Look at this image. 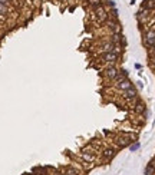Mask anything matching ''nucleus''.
Segmentation results:
<instances>
[{
    "instance_id": "nucleus-11",
    "label": "nucleus",
    "mask_w": 155,
    "mask_h": 175,
    "mask_svg": "<svg viewBox=\"0 0 155 175\" xmlns=\"http://www.w3.org/2000/svg\"><path fill=\"white\" fill-rule=\"evenodd\" d=\"M9 13H10V7L6 6V5H2V3H0V17L7 16Z\"/></svg>"
},
{
    "instance_id": "nucleus-21",
    "label": "nucleus",
    "mask_w": 155,
    "mask_h": 175,
    "mask_svg": "<svg viewBox=\"0 0 155 175\" xmlns=\"http://www.w3.org/2000/svg\"><path fill=\"white\" fill-rule=\"evenodd\" d=\"M135 69H142V65H139V63H135Z\"/></svg>"
},
{
    "instance_id": "nucleus-15",
    "label": "nucleus",
    "mask_w": 155,
    "mask_h": 175,
    "mask_svg": "<svg viewBox=\"0 0 155 175\" xmlns=\"http://www.w3.org/2000/svg\"><path fill=\"white\" fill-rule=\"evenodd\" d=\"M65 175H78V171L75 168H66Z\"/></svg>"
},
{
    "instance_id": "nucleus-1",
    "label": "nucleus",
    "mask_w": 155,
    "mask_h": 175,
    "mask_svg": "<svg viewBox=\"0 0 155 175\" xmlns=\"http://www.w3.org/2000/svg\"><path fill=\"white\" fill-rule=\"evenodd\" d=\"M92 14H93V17H95L99 23H105L106 20L109 19V13L106 12V9L103 6L93 7V9H92Z\"/></svg>"
},
{
    "instance_id": "nucleus-10",
    "label": "nucleus",
    "mask_w": 155,
    "mask_h": 175,
    "mask_svg": "<svg viewBox=\"0 0 155 175\" xmlns=\"http://www.w3.org/2000/svg\"><path fill=\"white\" fill-rule=\"evenodd\" d=\"M144 174H145V175H155V165H154V164H151V162H149L148 165L145 167Z\"/></svg>"
},
{
    "instance_id": "nucleus-13",
    "label": "nucleus",
    "mask_w": 155,
    "mask_h": 175,
    "mask_svg": "<svg viewBox=\"0 0 155 175\" xmlns=\"http://www.w3.org/2000/svg\"><path fill=\"white\" fill-rule=\"evenodd\" d=\"M81 155H82V158H84L85 161H88V162H92L93 159H95V156H93V152H89V154H88V152H82Z\"/></svg>"
},
{
    "instance_id": "nucleus-17",
    "label": "nucleus",
    "mask_w": 155,
    "mask_h": 175,
    "mask_svg": "<svg viewBox=\"0 0 155 175\" xmlns=\"http://www.w3.org/2000/svg\"><path fill=\"white\" fill-rule=\"evenodd\" d=\"M0 3H2V5H6V6H10V5H12L9 0H0Z\"/></svg>"
},
{
    "instance_id": "nucleus-8",
    "label": "nucleus",
    "mask_w": 155,
    "mask_h": 175,
    "mask_svg": "<svg viewBox=\"0 0 155 175\" xmlns=\"http://www.w3.org/2000/svg\"><path fill=\"white\" fill-rule=\"evenodd\" d=\"M134 86V83L129 80V78L128 79H125V80H122V82H119V83H116L115 85V88L116 89H119L121 92H125L126 89H129V88H132Z\"/></svg>"
},
{
    "instance_id": "nucleus-7",
    "label": "nucleus",
    "mask_w": 155,
    "mask_h": 175,
    "mask_svg": "<svg viewBox=\"0 0 155 175\" xmlns=\"http://www.w3.org/2000/svg\"><path fill=\"white\" fill-rule=\"evenodd\" d=\"M136 113L139 115H144V116H148V112H147V105L142 102L141 99H136L135 101V108H134Z\"/></svg>"
},
{
    "instance_id": "nucleus-9",
    "label": "nucleus",
    "mask_w": 155,
    "mask_h": 175,
    "mask_svg": "<svg viewBox=\"0 0 155 175\" xmlns=\"http://www.w3.org/2000/svg\"><path fill=\"white\" fill-rule=\"evenodd\" d=\"M114 155H115V149L114 148H108V149H105L103 151V154H102V156L108 161V159H111V158H114Z\"/></svg>"
},
{
    "instance_id": "nucleus-2",
    "label": "nucleus",
    "mask_w": 155,
    "mask_h": 175,
    "mask_svg": "<svg viewBox=\"0 0 155 175\" xmlns=\"http://www.w3.org/2000/svg\"><path fill=\"white\" fill-rule=\"evenodd\" d=\"M142 43L147 49H152L155 47V30L154 29H149L147 32L144 33L142 36Z\"/></svg>"
},
{
    "instance_id": "nucleus-16",
    "label": "nucleus",
    "mask_w": 155,
    "mask_h": 175,
    "mask_svg": "<svg viewBox=\"0 0 155 175\" xmlns=\"http://www.w3.org/2000/svg\"><path fill=\"white\" fill-rule=\"evenodd\" d=\"M111 16H112V19H118V9L114 7V9L111 10Z\"/></svg>"
},
{
    "instance_id": "nucleus-12",
    "label": "nucleus",
    "mask_w": 155,
    "mask_h": 175,
    "mask_svg": "<svg viewBox=\"0 0 155 175\" xmlns=\"http://www.w3.org/2000/svg\"><path fill=\"white\" fill-rule=\"evenodd\" d=\"M88 5L90 6V9L93 7H98V6H102V0H85Z\"/></svg>"
},
{
    "instance_id": "nucleus-4",
    "label": "nucleus",
    "mask_w": 155,
    "mask_h": 175,
    "mask_svg": "<svg viewBox=\"0 0 155 175\" xmlns=\"http://www.w3.org/2000/svg\"><path fill=\"white\" fill-rule=\"evenodd\" d=\"M101 59H102L105 63H108V65H115L116 62L119 60V55H116V53H114V52L102 53V55H101Z\"/></svg>"
},
{
    "instance_id": "nucleus-20",
    "label": "nucleus",
    "mask_w": 155,
    "mask_h": 175,
    "mask_svg": "<svg viewBox=\"0 0 155 175\" xmlns=\"http://www.w3.org/2000/svg\"><path fill=\"white\" fill-rule=\"evenodd\" d=\"M136 86H138L139 89H142V88H144V83H142L141 80H139V82H136Z\"/></svg>"
},
{
    "instance_id": "nucleus-6",
    "label": "nucleus",
    "mask_w": 155,
    "mask_h": 175,
    "mask_svg": "<svg viewBox=\"0 0 155 175\" xmlns=\"http://www.w3.org/2000/svg\"><path fill=\"white\" fill-rule=\"evenodd\" d=\"M122 95L126 101H136L138 99V91H136L135 86H132V88L126 89L125 92H122Z\"/></svg>"
},
{
    "instance_id": "nucleus-3",
    "label": "nucleus",
    "mask_w": 155,
    "mask_h": 175,
    "mask_svg": "<svg viewBox=\"0 0 155 175\" xmlns=\"http://www.w3.org/2000/svg\"><path fill=\"white\" fill-rule=\"evenodd\" d=\"M118 75H119V69L115 65H108L106 69L103 71V76L108 79V80H111V82H114Z\"/></svg>"
},
{
    "instance_id": "nucleus-19",
    "label": "nucleus",
    "mask_w": 155,
    "mask_h": 175,
    "mask_svg": "<svg viewBox=\"0 0 155 175\" xmlns=\"http://www.w3.org/2000/svg\"><path fill=\"white\" fill-rule=\"evenodd\" d=\"M151 66H152V69L155 71V58H152L151 59Z\"/></svg>"
},
{
    "instance_id": "nucleus-18",
    "label": "nucleus",
    "mask_w": 155,
    "mask_h": 175,
    "mask_svg": "<svg viewBox=\"0 0 155 175\" xmlns=\"http://www.w3.org/2000/svg\"><path fill=\"white\" fill-rule=\"evenodd\" d=\"M108 6H111L114 9V7H115V2H114V0H108Z\"/></svg>"
},
{
    "instance_id": "nucleus-22",
    "label": "nucleus",
    "mask_w": 155,
    "mask_h": 175,
    "mask_svg": "<svg viewBox=\"0 0 155 175\" xmlns=\"http://www.w3.org/2000/svg\"><path fill=\"white\" fill-rule=\"evenodd\" d=\"M59 175H65V174H59Z\"/></svg>"
},
{
    "instance_id": "nucleus-14",
    "label": "nucleus",
    "mask_w": 155,
    "mask_h": 175,
    "mask_svg": "<svg viewBox=\"0 0 155 175\" xmlns=\"http://www.w3.org/2000/svg\"><path fill=\"white\" fill-rule=\"evenodd\" d=\"M139 148H141V143L139 142H134V143L129 145V151H131V152H135V151H138Z\"/></svg>"
},
{
    "instance_id": "nucleus-5",
    "label": "nucleus",
    "mask_w": 155,
    "mask_h": 175,
    "mask_svg": "<svg viewBox=\"0 0 155 175\" xmlns=\"http://www.w3.org/2000/svg\"><path fill=\"white\" fill-rule=\"evenodd\" d=\"M105 25H106V27H108L112 33H119L121 32V25L118 23V20L116 19H108L106 22H105Z\"/></svg>"
}]
</instances>
